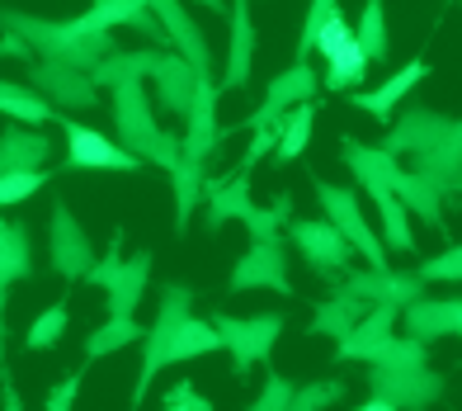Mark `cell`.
Returning <instances> with one entry per match:
<instances>
[{"label":"cell","instance_id":"obj_1","mask_svg":"<svg viewBox=\"0 0 462 411\" xmlns=\"http://www.w3.org/2000/svg\"><path fill=\"white\" fill-rule=\"evenodd\" d=\"M217 80L199 76L194 80V105H189V128L180 137V161H175V232H189V218L199 213L203 203V180H208V161H213L217 142H222V123H217Z\"/></svg>","mask_w":462,"mask_h":411},{"label":"cell","instance_id":"obj_2","mask_svg":"<svg viewBox=\"0 0 462 411\" xmlns=\"http://www.w3.org/2000/svg\"><path fill=\"white\" fill-rule=\"evenodd\" d=\"M0 29L14 33L33 57L67 61V67H80V71H95L99 57L118 48L109 29H86L80 19H43L24 10H0Z\"/></svg>","mask_w":462,"mask_h":411},{"label":"cell","instance_id":"obj_3","mask_svg":"<svg viewBox=\"0 0 462 411\" xmlns=\"http://www.w3.org/2000/svg\"><path fill=\"white\" fill-rule=\"evenodd\" d=\"M114 133L128 152H137L146 166H161V171H175L180 161V137L165 133L156 114H152V99H146L142 80H123L114 86Z\"/></svg>","mask_w":462,"mask_h":411},{"label":"cell","instance_id":"obj_4","mask_svg":"<svg viewBox=\"0 0 462 411\" xmlns=\"http://www.w3.org/2000/svg\"><path fill=\"white\" fill-rule=\"evenodd\" d=\"M52 123L61 128V137H67V161H61L67 171H142L146 166V161L123 147L118 137L90 128V123H76L71 114L57 109Z\"/></svg>","mask_w":462,"mask_h":411},{"label":"cell","instance_id":"obj_5","mask_svg":"<svg viewBox=\"0 0 462 411\" xmlns=\"http://www.w3.org/2000/svg\"><path fill=\"white\" fill-rule=\"evenodd\" d=\"M311 194H317L321 213L335 222V228H340V237L354 246V256H364L368 265L387 270V246H383V237L368 228V218H364V209H359V194L345 190V184H330V180H321V175H311Z\"/></svg>","mask_w":462,"mask_h":411},{"label":"cell","instance_id":"obj_6","mask_svg":"<svg viewBox=\"0 0 462 411\" xmlns=\"http://www.w3.org/2000/svg\"><path fill=\"white\" fill-rule=\"evenodd\" d=\"M213 326H217V336H222V350L231 355L236 378H245L260 360H269V350L279 345L288 317H283V313H260V317H226V313H213Z\"/></svg>","mask_w":462,"mask_h":411},{"label":"cell","instance_id":"obj_7","mask_svg":"<svg viewBox=\"0 0 462 411\" xmlns=\"http://www.w3.org/2000/svg\"><path fill=\"white\" fill-rule=\"evenodd\" d=\"M194 313V289L189 284H165L161 289V307H156V322H152V332H146V350H142V369H137V388H133V406L146 402V393H152V383L156 374L165 369V345H171L175 336V326Z\"/></svg>","mask_w":462,"mask_h":411},{"label":"cell","instance_id":"obj_8","mask_svg":"<svg viewBox=\"0 0 462 411\" xmlns=\"http://www.w3.org/2000/svg\"><path fill=\"white\" fill-rule=\"evenodd\" d=\"M288 241L298 246L307 270L317 279H326V284L345 279L349 260H354V246L340 237V228H335L330 218H288Z\"/></svg>","mask_w":462,"mask_h":411},{"label":"cell","instance_id":"obj_9","mask_svg":"<svg viewBox=\"0 0 462 411\" xmlns=\"http://www.w3.org/2000/svg\"><path fill=\"white\" fill-rule=\"evenodd\" d=\"M368 388L383 397L392 411H425L434 402H444L448 378L430 364H411V369H387V364H368Z\"/></svg>","mask_w":462,"mask_h":411},{"label":"cell","instance_id":"obj_10","mask_svg":"<svg viewBox=\"0 0 462 411\" xmlns=\"http://www.w3.org/2000/svg\"><path fill=\"white\" fill-rule=\"evenodd\" d=\"M29 86L48 99L52 109L61 114H86L99 105V86H95V76L90 71H80V67H67V61H48V57H33L29 61Z\"/></svg>","mask_w":462,"mask_h":411},{"label":"cell","instance_id":"obj_11","mask_svg":"<svg viewBox=\"0 0 462 411\" xmlns=\"http://www.w3.org/2000/svg\"><path fill=\"white\" fill-rule=\"evenodd\" d=\"M250 289H269V294H283L292 298V279H288V251H283V237H269V241H250L245 256L231 265L226 275V294H250Z\"/></svg>","mask_w":462,"mask_h":411},{"label":"cell","instance_id":"obj_12","mask_svg":"<svg viewBox=\"0 0 462 411\" xmlns=\"http://www.w3.org/2000/svg\"><path fill=\"white\" fill-rule=\"evenodd\" d=\"M48 260H52V270L67 279V284L86 279L90 265H95V241H90V232L80 228V218L67 209V203H52V218H48Z\"/></svg>","mask_w":462,"mask_h":411},{"label":"cell","instance_id":"obj_13","mask_svg":"<svg viewBox=\"0 0 462 411\" xmlns=\"http://www.w3.org/2000/svg\"><path fill=\"white\" fill-rule=\"evenodd\" d=\"M317 90H321V76L311 71L307 61H292L288 71H279V76L264 86V105H260L255 114H245L241 123H226L222 137H231L236 128H245V133H250V128H260V123H274L288 105H298V99H317Z\"/></svg>","mask_w":462,"mask_h":411},{"label":"cell","instance_id":"obj_14","mask_svg":"<svg viewBox=\"0 0 462 411\" xmlns=\"http://www.w3.org/2000/svg\"><path fill=\"white\" fill-rule=\"evenodd\" d=\"M152 14L161 19L165 38H171V48L194 67V76H213V48H208V38L199 29V19L189 14L184 0H152ZM217 80V76H213Z\"/></svg>","mask_w":462,"mask_h":411},{"label":"cell","instance_id":"obj_15","mask_svg":"<svg viewBox=\"0 0 462 411\" xmlns=\"http://www.w3.org/2000/svg\"><path fill=\"white\" fill-rule=\"evenodd\" d=\"M335 289L364 298V303L406 307V303H415L420 294H425V279H420L415 270L402 275V270H377V265H368V270H345V279H335Z\"/></svg>","mask_w":462,"mask_h":411},{"label":"cell","instance_id":"obj_16","mask_svg":"<svg viewBox=\"0 0 462 411\" xmlns=\"http://www.w3.org/2000/svg\"><path fill=\"white\" fill-rule=\"evenodd\" d=\"M448 114H439V109H425V105H415L406 114H392L387 123V137H383V152L392 156H420V152H430L439 137L448 133Z\"/></svg>","mask_w":462,"mask_h":411},{"label":"cell","instance_id":"obj_17","mask_svg":"<svg viewBox=\"0 0 462 411\" xmlns=\"http://www.w3.org/2000/svg\"><path fill=\"white\" fill-rule=\"evenodd\" d=\"M415 175L420 180H430L439 194H444V203L462 190V118L448 123V133L434 142L430 152H420L415 156Z\"/></svg>","mask_w":462,"mask_h":411},{"label":"cell","instance_id":"obj_18","mask_svg":"<svg viewBox=\"0 0 462 411\" xmlns=\"http://www.w3.org/2000/svg\"><path fill=\"white\" fill-rule=\"evenodd\" d=\"M250 171L236 166L231 175L222 180H203V222H208V232H222L226 222H241L250 213Z\"/></svg>","mask_w":462,"mask_h":411},{"label":"cell","instance_id":"obj_19","mask_svg":"<svg viewBox=\"0 0 462 411\" xmlns=\"http://www.w3.org/2000/svg\"><path fill=\"white\" fill-rule=\"evenodd\" d=\"M396 322H402V307H392V303H373L368 313L354 322V332L335 341V360L340 364H368L373 350L383 345L392 332H396Z\"/></svg>","mask_w":462,"mask_h":411},{"label":"cell","instance_id":"obj_20","mask_svg":"<svg viewBox=\"0 0 462 411\" xmlns=\"http://www.w3.org/2000/svg\"><path fill=\"white\" fill-rule=\"evenodd\" d=\"M231 33H226V67L217 76V90H241L250 80V67H255V24H250V0H231Z\"/></svg>","mask_w":462,"mask_h":411},{"label":"cell","instance_id":"obj_21","mask_svg":"<svg viewBox=\"0 0 462 411\" xmlns=\"http://www.w3.org/2000/svg\"><path fill=\"white\" fill-rule=\"evenodd\" d=\"M425 76H430V61H420V57H415V61H406V67L396 71V76H387L377 90H354L349 99H354V109L373 114L377 123H392L396 105H402V99H406V95H411V90H415Z\"/></svg>","mask_w":462,"mask_h":411},{"label":"cell","instance_id":"obj_22","mask_svg":"<svg viewBox=\"0 0 462 411\" xmlns=\"http://www.w3.org/2000/svg\"><path fill=\"white\" fill-rule=\"evenodd\" d=\"M340 156H345V166L354 171V180H359V190H364V194L392 190L396 175H402V166H396V156H392V152L368 147V142H359V137H340Z\"/></svg>","mask_w":462,"mask_h":411},{"label":"cell","instance_id":"obj_23","mask_svg":"<svg viewBox=\"0 0 462 411\" xmlns=\"http://www.w3.org/2000/svg\"><path fill=\"white\" fill-rule=\"evenodd\" d=\"M43 161H52V142L43 137V128H29V123H14V118L0 128V175L38 171Z\"/></svg>","mask_w":462,"mask_h":411},{"label":"cell","instance_id":"obj_24","mask_svg":"<svg viewBox=\"0 0 462 411\" xmlns=\"http://www.w3.org/2000/svg\"><path fill=\"white\" fill-rule=\"evenodd\" d=\"M146 284H152V251H137L118 265V275L109 279V303H104V313L109 317H133L137 313V303L146 294Z\"/></svg>","mask_w":462,"mask_h":411},{"label":"cell","instance_id":"obj_25","mask_svg":"<svg viewBox=\"0 0 462 411\" xmlns=\"http://www.w3.org/2000/svg\"><path fill=\"white\" fill-rule=\"evenodd\" d=\"M152 80H156V99H161V109L165 114H175V118H184L189 114V105H194V67L180 57V52H161V61H156V71H152Z\"/></svg>","mask_w":462,"mask_h":411},{"label":"cell","instance_id":"obj_26","mask_svg":"<svg viewBox=\"0 0 462 411\" xmlns=\"http://www.w3.org/2000/svg\"><path fill=\"white\" fill-rule=\"evenodd\" d=\"M33 279V237L29 222H0V289Z\"/></svg>","mask_w":462,"mask_h":411},{"label":"cell","instance_id":"obj_27","mask_svg":"<svg viewBox=\"0 0 462 411\" xmlns=\"http://www.w3.org/2000/svg\"><path fill=\"white\" fill-rule=\"evenodd\" d=\"M311 128H317V99H298L279 114V142H274V166H288L298 161L311 142Z\"/></svg>","mask_w":462,"mask_h":411},{"label":"cell","instance_id":"obj_28","mask_svg":"<svg viewBox=\"0 0 462 411\" xmlns=\"http://www.w3.org/2000/svg\"><path fill=\"white\" fill-rule=\"evenodd\" d=\"M368 307H373V303H364V298H354V294H340V289H335L326 303H317V313H311L307 332H311V336H326V341H340V336L354 332V322H359Z\"/></svg>","mask_w":462,"mask_h":411},{"label":"cell","instance_id":"obj_29","mask_svg":"<svg viewBox=\"0 0 462 411\" xmlns=\"http://www.w3.org/2000/svg\"><path fill=\"white\" fill-rule=\"evenodd\" d=\"M392 194L406 203V213H415L425 228H434V232H448V222H444V194L434 190L430 180H420L415 171H402L396 175V184H392Z\"/></svg>","mask_w":462,"mask_h":411},{"label":"cell","instance_id":"obj_30","mask_svg":"<svg viewBox=\"0 0 462 411\" xmlns=\"http://www.w3.org/2000/svg\"><path fill=\"white\" fill-rule=\"evenodd\" d=\"M161 52L156 48H114L99 57V67L90 71L95 86H123V80H146L156 71Z\"/></svg>","mask_w":462,"mask_h":411},{"label":"cell","instance_id":"obj_31","mask_svg":"<svg viewBox=\"0 0 462 411\" xmlns=\"http://www.w3.org/2000/svg\"><path fill=\"white\" fill-rule=\"evenodd\" d=\"M402 322H406V336L420 341H439V336H453V298H425L420 294L415 303L402 307Z\"/></svg>","mask_w":462,"mask_h":411},{"label":"cell","instance_id":"obj_32","mask_svg":"<svg viewBox=\"0 0 462 411\" xmlns=\"http://www.w3.org/2000/svg\"><path fill=\"white\" fill-rule=\"evenodd\" d=\"M213 350H222L217 326H213V322H199V317H184V322L175 326L171 345H165V369L184 364V360H203V355H213Z\"/></svg>","mask_w":462,"mask_h":411},{"label":"cell","instance_id":"obj_33","mask_svg":"<svg viewBox=\"0 0 462 411\" xmlns=\"http://www.w3.org/2000/svg\"><path fill=\"white\" fill-rule=\"evenodd\" d=\"M0 114L14 118V123H38V128H43V123H52L57 109L33 86H24V80H5V76H0Z\"/></svg>","mask_w":462,"mask_h":411},{"label":"cell","instance_id":"obj_34","mask_svg":"<svg viewBox=\"0 0 462 411\" xmlns=\"http://www.w3.org/2000/svg\"><path fill=\"white\" fill-rule=\"evenodd\" d=\"M368 67H373V61L364 57V48L354 43V38H345V43L326 57V80H321V90H335V95H340V90L364 86Z\"/></svg>","mask_w":462,"mask_h":411},{"label":"cell","instance_id":"obj_35","mask_svg":"<svg viewBox=\"0 0 462 411\" xmlns=\"http://www.w3.org/2000/svg\"><path fill=\"white\" fill-rule=\"evenodd\" d=\"M373 203H377V218H383V246L387 251H415V237H411V213H406V203L396 199L392 190H377V194H368Z\"/></svg>","mask_w":462,"mask_h":411},{"label":"cell","instance_id":"obj_36","mask_svg":"<svg viewBox=\"0 0 462 411\" xmlns=\"http://www.w3.org/2000/svg\"><path fill=\"white\" fill-rule=\"evenodd\" d=\"M146 332L137 326V317H109L104 326H95V332L86 336V360H104V355H118L128 350V345H137Z\"/></svg>","mask_w":462,"mask_h":411},{"label":"cell","instance_id":"obj_37","mask_svg":"<svg viewBox=\"0 0 462 411\" xmlns=\"http://www.w3.org/2000/svg\"><path fill=\"white\" fill-rule=\"evenodd\" d=\"M354 43L364 48L368 61H387L392 38H387V5H383V0H364V14H359V29H354Z\"/></svg>","mask_w":462,"mask_h":411},{"label":"cell","instance_id":"obj_38","mask_svg":"<svg viewBox=\"0 0 462 411\" xmlns=\"http://www.w3.org/2000/svg\"><path fill=\"white\" fill-rule=\"evenodd\" d=\"M142 10H152V0H90V10L86 14H76L86 29H123V24H133V19Z\"/></svg>","mask_w":462,"mask_h":411},{"label":"cell","instance_id":"obj_39","mask_svg":"<svg viewBox=\"0 0 462 411\" xmlns=\"http://www.w3.org/2000/svg\"><path fill=\"white\" fill-rule=\"evenodd\" d=\"M67 322H71V307H67V298H57L48 313H38L33 326L24 332V350H52V345L67 336Z\"/></svg>","mask_w":462,"mask_h":411},{"label":"cell","instance_id":"obj_40","mask_svg":"<svg viewBox=\"0 0 462 411\" xmlns=\"http://www.w3.org/2000/svg\"><path fill=\"white\" fill-rule=\"evenodd\" d=\"M288 218H292V194H279L269 209H260V203H250V213L241 218L245 222V232L250 241H269V237H279L288 228Z\"/></svg>","mask_w":462,"mask_h":411},{"label":"cell","instance_id":"obj_41","mask_svg":"<svg viewBox=\"0 0 462 411\" xmlns=\"http://www.w3.org/2000/svg\"><path fill=\"white\" fill-rule=\"evenodd\" d=\"M368 364H387V369H411V364H430V345L420 336H387L373 350Z\"/></svg>","mask_w":462,"mask_h":411},{"label":"cell","instance_id":"obj_42","mask_svg":"<svg viewBox=\"0 0 462 411\" xmlns=\"http://www.w3.org/2000/svg\"><path fill=\"white\" fill-rule=\"evenodd\" d=\"M48 180H52L48 166H38V171H5V175H0V209H14V203L33 199L38 190H48Z\"/></svg>","mask_w":462,"mask_h":411},{"label":"cell","instance_id":"obj_43","mask_svg":"<svg viewBox=\"0 0 462 411\" xmlns=\"http://www.w3.org/2000/svg\"><path fill=\"white\" fill-rule=\"evenodd\" d=\"M335 402H345V378H317L292 388V411H326Z\"/></svg>","mask_w":462,"mask_h":411},{"label":"cell","instance_id":"obj_44","mask_svg":"<svg viewBox=\"0 0 462 411\" xmlns=\"http://www.w3.org/2000/svg\"><path fill=\"white\" fill-rule=\"evenodd\" d=\"M292 383L288 374H279V369H264V388H260V397L250 402L255 411H292Z\"/></svg>","mask_w":462,"mask_h":411},{"label":"cell","instance_id":"obj_45","mask_svg":"<svg viewBox=\"0 0 462 411\" xmlns=\"http://www.w3.org/2000/svg\"><path fill=\"white\" fill-rule=\"evenodd\" d=\"M420 279L425 284H462V241L420 265Z\"/></svg>","mask_w":462,"mask_h":411},{"label":"cell","instance_id":"obj_46","mask_svg":"<svg viewBox=\"0 0 462 411\" xmlns=\"http://www.w3.org/2000/svg\"><path fill=\"white\" fill-rule=\"evenodd\" d=\"M340 10V0H311L307 5V24H302V33H298V61H307L311 57V43H317V29L326 24V19Z\"/></svg>","mask_w":462,"mask_h":411},{"label":"cell","instance_id":"obj_47","mask_svg":"<svg viewBox=\"0 0 462 411\" xmlns=\"http://www.w3.org/2000/svg\"><path fill=\"white\" fill-rule=\"evenodd\" d=\"M118 265H123V232L114 228V241H109V251H104V256H95V265H90L86 284H95V289H109V279L118 275Z\"/></svg>","mask_w":462,"mask_h":411},{"label":"cell","instance_id":"obj_48","mask_svg":"<svg viewBox=\"0 0 462 411\" xmlns=\"http://www.w3.org/2000/svg\"><path fill=\"white\" fill-rule=\"evenodd\" d=\"M161 406H165V411H213V402H208V397L199 393V383H189V378L175 383L171 393L161 397Z\"/></svg>","mask_w":462,"mask_h":411},{"label":"cell","instance_id":"obj_49","mask_svg":"<svg viewBox=\"0 0 462 411\" xmlns=\"http://www.w3.org/2000/svg\"><path fill=\"white\" fill-rule=\"evenodd\" d=\"M80 383H86V374L76 369V374H67V378H61V383L52 388L43 406H48V411H71V406H76V397H80Z\"/></svg>","mask_w":462,"mask_h":411},{"label":"cell","instance_id":"obj_50","mask_svg":"<svg viewBox=\"0 0 462 411\" xmlns=\"http://www.w3.org/2000/svg\"><path fill=\"white\" fill-rule=\"evenodd\" d=\"M194 5H203V10H213V14H226V0H194Z\"/></svg>","mask_w":462,"mask_h":411},{"label":"cell","instance_id":"obj_51","mask_svg":"<svg viewBox=\"0 0 462 411\" xmlns=\"http://www.w3.org/2000/svg\"><path fill=\"white\" fill-rule=\"evenodd\" d=\"M453 332L462 336V298H453Z\"/></svg>","mask_w":462,"mask_h":411},{"label":"cell","instance_id":"obj_52","mask_svg":"<svg viewBox=\"0 0 462 411\" xmlns=\"http://www.w3.org/2000/svg\"><path fill=\"white\" fill-rule=\"evenodd\" d=\"M457 194H462V190H457Z\"/></svg>","mask_w":462,"mask_h":411}]
</instances>
